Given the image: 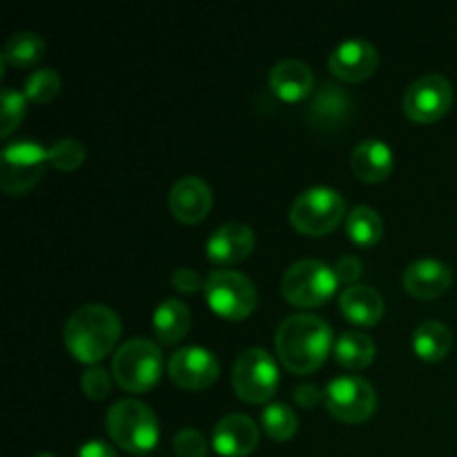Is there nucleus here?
<instances>
[{
    "label": "nucleus",
    "mask_w": 457,
    "mask_h": 457,
    "mask_svg": "<svg viewBox=\"0 0 457 457\" xmlns=\"http://www.w3.org/2000/svg\"><path fill=\"white\" fill-rule=\"evenodd\" d=\"M204 288L210 308L226 320H244L257 306V288L253 279L230 268H219L210 272Z\"/></svg>",
    "instance_id": "obj_7"
},
{
    "label": "nucleus",
    "mask_w": 457,
    "mask_h": 457,
    "mask_svg": "<svg viewBox=\"0 0 457 457\" xmlns=\"http://www.w3.org/2000/svg\"><path fill=\"white\" fill-rule=\"evenodd\" d=\"M335 360L337 364L346 366V369H366L370 361L375 360V342L366 333H360V330H346V333L339 335L335 339Z\"/></svg>",
    "instance_id": "obj_24"
},
{
    "label": "nucleus",
    "mask_w": 457,
    "mask_h": 457,
    "mask_svg": "<svg viewBox=\"0 0 457 457\" xmlns=\"http://www.w3.org/2000/svg\"><path fill=\"white\" fill-rule=\"evenodd\" d=\"M346 214V201L328 186L303 190L290 205V223L303 235H328Z\"/></svg>",
    "instance_id": "obj_6"
},
{
    "label": "nucleus",
    "mask_w": 457,
    "mask_h": 457,
    "mask_svg": "<svg viewBox=\"0 0 457 457\" xmlns=\"http://www.w3.org/2000/svg\"><path fill=\"white\" fill-rule=\"evenodd\" d=\"M262 427L272 440L286 442L297 433L299 418L284 402H272L262 411Z\"/></svg>",
    "instance_id": "obj_27"
},
{
    "label": "nucleus",
    "mask_w": 457,
    "mask_h": 457,
    "mask_svg": "<svg viewBox=\"0 0 457 457\" xmlns=\"http://www.w3.org/2000/svg\"><path fill=\"white\" fill-rule=\"evenodd\" d=\"M324 402L330 415L346 424H357L369 420L378 409V393L357 375H342L330 379L324 388Z\"/></svg>",
    "instance_id": "obj_10"
},
{
    "label": "nucleus",
    "mask_w": 457,
    "mask_h": 457,
    "mask_svg": "<svg viewBox=\"0 0 457 457\" xmlns=\"http://www.w3.org/2000/svg\"><path fill=\"white\" fill-rule=\"evenodd\" d=\"M45 40L36 31H16L9 36L7 45L3 49V62H9L13 67H34L43 58Z\"/></svg>",
    "instance_id": "obj_25"
},
{
    "label": "nucleus",
    "mask_w": 457,
    "mask_h": 457,
    "mask_svg": "<svg viewBox=\"0 0 457 457\" xmlns=\"http://www.w3.org/2000/svg\"><path fill=\"white\" fill-rule=\"evenodd\" d=\"M172 286L181 293H196L201 286H205V281L201 279V275L192 268H179L172 275Z\"/></svg>",
    "instance_id": "obj_34"
},
{
    "label": "nucleus",
    "mask_w": 457,
    "mask_h": 457,
    "mask_svg": "<svg viewBox=\"0 0 457 457\" xmlns=\"http://www.w3.org/2000/svg\"><path fill=\"white\" fill-rule=\"evenodd\" d=\"M453 103V85L446 76L428 71L406 87L404 112L415 123H433L449 112Z\"/></svg>",
    "instance_id": "obj_11"
},
{
    "label": "nucleus",
    "mask_w": 457,
    "mask_h": 457,
    "mask_svg": "<svg viewBox=\"0 0 457 457\" xmlns=\"http://www.w3.org/2000/svg\"><path fill=\"white\" fill-rule=\"evenodd\" d=\"M163 355L159 344L145 337H132L120 344L112 357V375L128 393H145L159 382Z\"/></svg>",
    "instance_id": "obj_4"
},
{
    "label": "nucleus",
    "mask_w": 457,
    "mask_h": 457,
    "mask_svg": "<svg viewBox=\"0 0 457 457\" xmlns=\"http://www.w3.org/2000/svg\"><path fill=\"white\" fill-rule=\"evenodd\" d=\"M351 165L357 179L366 183H379L393 172L395 156L382 138H364L353 147Z\"/></svg>",
    "instance_id": "obj_19"
},
{
    "label": "nucleus",
    "mask_w": 457,
    "mask_h": 457,
    "mask_svg": "<svg viewBox=\"0 0 457 457\" xmlns=\"http://www.w3.org/2000/svg\"><path fill=\"white\" fill-rule=\"evenodd\" d=\"M293 395H295V402H297L299 406H303V409H312V406H315L317 402L324 397V393H321V388L317 386V384L303 382L295 388Z\"/></svg>",
    "instance_id": "obj_35"
},
{
    "label": "nucleus",
    "mask_w": 457,
    "mask_h": 457,
    "mask_svg": "<svg viewBox=\"0 0 457 457\" xmlns=\"http://www.w3.org/2000/svg\"><path fill=\"white\" fill-rule=\"evenodd\" d=\"M154 335L161 344H177L186 337L192 324V312L181 299H163L154 311Z\"/></svg>",
    "instance_id": "obj_22"
},
{
    "label": "nucleus",
    "mask_w": 457,
    "mask_h": 457,
    "mask_svg": "<svg viewBox=\"0 0 457 457\" xmlns=\"http://www.w3.org/2000/svg\"><path fill=\"white\" fill-rule=\"evenodd\" d=\"M270 89L284 101H302L315 89V74L306 62L284 58L270 70Z\"/></svg>",
    "instance_id": "obj_20"
},
{
    "label": "nucleus",
    "mask_w": 457,
    "mask_h": 457,
    "mask_svg": "<svg viewBox=\"0 0 457 457\" xmlns=\"http://www.w3.org/2000/svg\"><path fill=\"white\" fill-rule=\"evenodd\" d=\"M339 311L348 321L357 326H375L384 315V299L373 286H348L339 295Z\"/></svg>",
    "instance_id": "obj_21"
},
{
    "label": "nucleus",
    "mask_w": 457,
    "mask_h": 457,
    "mask_svg": "<svg viewBox=\"0 0 457 457\" xmlns=\"http://www.w3.org/2000/svg\"><path fill=\"white\" fill-rule=\"evenodd\" d=\"M353 96L337 83H324L306 107V119L317 129H339L351 120Z\"/></svg>",
    "instance_id": "obj_13"
},
{
    "label": "nucleus",
    "mask_w": 457,
    "mask_h": 457,
    "mask_svg": "<svg viewBox=\"0 0 457 457\" xmlns=\"http://www.w3.org/2000/svg\"><path fill=\"white\" fill-rule=\"evenodd\" d=\"M0 105H3V123H0V134L4 138L18 128L27 112V96L25 92H18L13 87H3L0 92Z\"/></svg>",
    "instance_id": "obj_30"
},
{
    "label": "nucleus",
    "mask_w": 457,
    "mask_h": 457,
    "mask_svg": "<svg viewBox=\"0 0 457 457\" xmlns=\"http://www.w3.org/2000/svg\"><path fill=\"white\" fill-rule=\"evenodd\" d=\"M80 386H83V393L92 400H103V397L110 395L112 391V378L107 375L105 369L101 366H89L85 369L83 378H80Z\"/></svg>",
    "instance_id": "obj_32"
},
{
    "label": "nucleus",
    "mask_w": 457,
    "mask_h": 457,
    "mask_svg": "<svg viewBox=\"0 0 457 457\" xmlns=\"http://www.w3.org/2000/svg\"><path fill=\"white\" fill-rule=\"evenodd\" d=\"M453 284V272L437 259H415L404 270V288L418 299H436Z\"/></svg>",
    "instance_id": "obj_18"
},
{
    "label": "nucleus",
    "mask_w": 457,
    "mask_h": 457,
    "mask_svg": "<svg viewBox=\"0 0 457 457\" xmlns=\"http://www.w3.org/2000/svg\"><path fill=\"white\" fill-rule=\"evenodd\" d=\"M212 446L219 455L245 457L259 446V427L250 415L228 413L214 424Z\"/></svg>",
    "instance_id": "obj_15"
},
{
    "label": "nucleus",
    "mask_w": 457,
    "mask_h": 457,
    "mask_svg": "<svg viewBox=\"0 0 457 457\" xmlns=\"http://www.w3.org/2000/svg\"><path fill=\"white\" fill-rule=\"evenodd\" d=\"M62 337L76 360L96 364L119 342L120 317L105 303H85L67 317Z\"/></svg>",
    "instance_id": "obj_2"
},
{
    "label": "nucleus",
    "mask_w": 457,
    "mask_h": 457,
    "mask_svg": "<svg viewBox=\"0 0 457 457\" xmlns=\"http://www.w3.org/2000/svg\"><path fill=\"white\" fill-rule=\"evenodd\" d=\"M105 427L112 440L129 453H147L159 442V418L141 400L123 397L114 402L105 415Z\"/></svg>",
    "instance_id": "obj_3"
},
{
    "label": "nucleus",
    "mask_w": 457,
    "mask_h": 457,
    "mask_svg": "<svg viewBox=\"0 0 457 457\" xmlns=\"http://www.w3.org/2000/svg\"><path fill=\"white\" fill-rule=\"evenodd\" d=\"M45 163H47V150L38 141L22 138V141L7 143L0 154V165H3L0 187L7 195H22L31 190L43 177Z\"/></svg>",
    "instance_id": "obj_9"
},
{
    "label": "nucleus",
    "mask_w": 457,
    "mask_h": 457,
    "mask_svg": "<svg viewBox=\"0 0 457 457\" xmlns=\"http://www.w3.org/2000/svg\"><path fill=\"white\" fill-rule=\"evenodd\" d=\"M85 161V145L79 138H58L56 143L47 147V163H52L56 170L62 172H71V170L80 168Z\"/></svg>",
    "instance_id": "obj_29"
},
{
    "label": "nucleus",
    "mask_w": 457,
    "mask_h": 457,
    "mask_svg": "<svg viewBox=\"0 0 457 457\" xmlns=\"http://www.w3.org/2000/svg\"><path fill=\"white\" fill-rule=\"evenodd\" d=\"M379 54L373 43L364 38H348L333 49L328 58V67L337 79L348 83L366 80L378 70Z\"/></svg>",
    "instance_id": "obj_14"
},
{
    "label": "nucleus",
    "mask_w": 457,
    "mask_h": 457,
    "mask_svg": "<svg viewBox=\"0 0 457 457\" xmlns=\"http://www.w3.org/2000/svg\"><path fill=\"white\" fill-rule=\"evenodd\" d=\"M451 330L437 320L420 321L413 330V348L424 361H440L451 351Z\"/></svg>",
    "instance_id": "obj_23"
},
{
    "label": "nucleus",
    "mask_w": 457,
    "mask_h": 457,
    "mask_svg": "<svg viewBox=\"0 0 457 457\" xmlns=\"http://www.w3.org/2000/svg\"><path fill=\"white\" fill-rule=\"evenodd\" d=\"M254 250V230L245 223L228 221L210 235L205 244L208 259L217 266H232L244 262Z\"/></svg>",
    "instance_id": "obj_16"
},
{
    "label": "nucleus",
    "mask_w": 457,
    "mask_h": 457,
    "mask_svg": "<svg viewBox=\"0 0 457 457\" xmlns=\"http://www.w3.org/2000/svg\"><path fill=\"white\" fill-rule=\"evenodd\" d=\"M361 272H364V263H361L360 257L355 254H344V257L337 259L335 263V275H337L339 281L348 286H355V281L360 279Z\"/></svg>",
    "instance_id": "obj_33"
},
{
    "label": "nucleus",
    "mask_w": 457,
    "mask_h": 457,
    "mask_svg": "<svg viewBox=\"0 0 457 457\" xmlns=\"http://www.w3.org/2000/svg\"><path fill=\"white\" fill-rule=\"evenodd\" d=\"M76 457H119L114 449L103 440H89L79 449Z\"/></svg>",
    "instance_id": "obj_36"
},
{
    "label": "nucleus",
    "mask_w": 457,
    "mask_h": 457,
    "mask_svg": "<svg viewBox=\"0 0 457 457\" xmlns=\"http://www.w3.org/2000/svg\"><path fill=\"white\" fill-rule=\"evenodd\" d=\"M337 281L335 268L321 259H299L286 268L281 277V293L293 306L317 308L333 297Z\"/></svg>",
    "instance_id": "obj_5"
},
{
    "label": "nucleus",
    "mask_w": 457,
    "mask_h": 457,
    "mask_svg": "<svg viewBox=\"0 0 457 457\" xmlns=\"http://www.w3.org/2000/svg\"><path fill=\"white\" fill-rule=\"evenodd\" d=\"M174 453L177 457H205L208 455V440L196 428L186 427L174 436Z\"/></svg>",
    "instance_id": "obj_31"
},
{
    "label": "nucleus",
    "mask_w": 457,
    "mask_h": 457,
    "mask_svg": "<svg viewBox=\"0 0 457 457\" xmlns=\"http://www.w3.org/2000/svg\"><path fill=\"white\" fill-rule=\"evenodd\" d=\"M232 386L244 402L263 404L270 400L279 386V369L270 353L263 348H245L232 369Z\"/></svg>",
    "instance_id": "obj_8"
},
{
    "label": "nucleus",
    "mask_w": 457,
    "mask_h": 457,
    "mask_svg": "<svg viewBox=\"0 0 457 457\" xmlns=\"http://www.w3.org/2000/svg\"><path fill=\"white\" fill-rule=\"evenodd\" d=\"M346 232L357 245L369 248V245H375L382 239V217L370 205H355L346 217Z\"/></svg>",
    "instance_id": "obj_26"
},
{
    "label": "nucleus",
    "mask_w": 457,
    "mask_h": 457,
    "mask_svg": "<svg viewBox=\"0 0 457 457\" xmlns=\"http://www.w3.org/2000/svg\"><path fill=\"white\" fill-rule=\"evenodd\" d=\"M212 190L199 177H183L170 190V210L183 223H199L212 208Z\"/></svg>",
    "instance_id": "obj_17"
},
{
    "label": "nucleus",
    "mask_w": 457,
    "mask_h": 457,
    "mask_svg": "<svg viewBox=\"0 0 457 457\" xmlns=\"http://www.w3.org/2000/svg\"><path fill=\"white\" fill-rule=\"evenodd\" d=\"M34 457H56V455H52V453H38V455H34Z\"/></svg>",
    "instance_id": "obj_37"
},
{
    "label": "nucleus",
    "mask_w": 457,
    "mask_h": 457,
    "mask_svg": "<svg viewBox=\"0 0 457 457\" xmlns=\"http://www.w3.org/2000/svg\"><path fill=\"white\" fill-rule=\"evenodd\" d=\"M58 89H61V76L54 67H38L25 80V96L40 105L52 101Z\"/></svg>",
    "instance_id": "obj_28"
},
{
    "label": "nucleus",
    "mask_w": 457,
    "mask_h": 457,
    "mask_svg": "<svg viewBox=\"0 0 457 457\" xmlns=\"http://www.w3.org/2000/svg\"><path fill=\"white\" fill-rule=\"evenodd\" d=\"M170 378L186 391H204L212 386L219 378L217 355L204 346H183L172 353L168 361Z\"/></svg>",
    "instance_id": "obj_12"
},
{
    "label": "nucleus",
    "mask_w": 457,
    "mask_h": 457,
    "mask_svg": "<svg viewBox=\"0 0 457 457\" xmlns=\"http://www.w3.org/2000/svg\"><path fill=\"white\" fill-rule=\"evenodd\" d=\"M333 346V328L328 321L308 312L281 320L275 335L277 355L295 375H308L320 369Z\"/></svg>",
    "instance_id": "obj_1"
}]
</instances>
